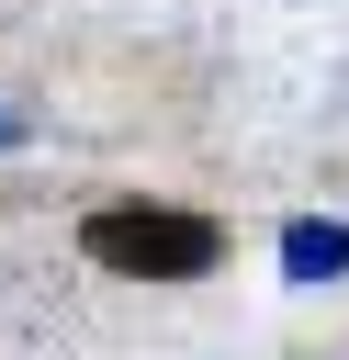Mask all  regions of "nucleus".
Returning <instances> with one entry per match:
<instances>
[{
  "mask_svg": "<svg viewBox=\"0 0 349 360\" xmlns=\"http://www.w3.org/2000/svg\"><path fill=\"white\" fill-rule=\"evenodd\" d=\"M281 270H293V281H338V270H349V225H315V214L281 225Z\"/></svg>",
  "mask_w": 349,
  "mask_h": 360,
  "instance_id": "obj_2",
  "label": "nucleus"
},
{
  "mask_svg": "<svg viewBox=\"0 0 349 360\" xmlns=\"http://www.w3.org/2000/svg\"><path fill=\"white\" fill-rule=\"evenodd\" d=\"M11 135H23V112H0V146H11Z\"/></svg>",
  "mask_w": 349,
  "mask_h": 360,
  "instance_id": "obj_3",
  "label": "nucleus"
},
{
  "mask_svg": "<svg viewBox=\"0 0 349 360\" xmlns=\"http://www.w3.org/2000/svg\"><path fill=\"white\" fill-rule=\"evenodd\" d=\"M79 259L90 270H124V281H203L225 259V236L203 214H169V202H101L79 225Z\"/></svg>",
  "mask_w": 349,
  "mask_h": 360,
  "instance_id": "obj_1",
  "label": "nucleus"
}]
</instances>
